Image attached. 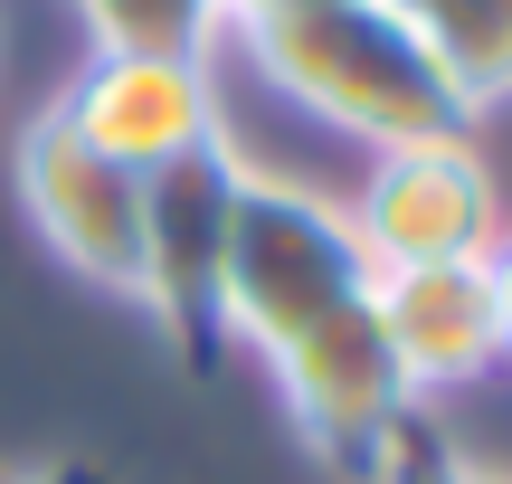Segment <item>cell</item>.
<instances>
[{
    "label": "cell",
    "mask_w": 512,
    "mask_h": 484,
    "mask_svg": "<svg viewBox=\"0 0 512 484\" xmlns=\"http://www.w3.org/2000/svg\"><path fill=\"white\" fill-rule=\"evenodd\" d=\"M370 304V257L351 238L342 200L275 171H238V209H228V342L256 361L294 352L323 333L332 314Z\"/></svg>",
    "instance_id": "cell-2"
},
{
    "label": "cell",
    "mask_w": 512,
    "mask_h": 484,
    "mask_svg": "<svg viewBox=\"0 0 512 484\" xmlns=\"http://www.w3.org/2000/svg\"><path fill=\"white\" fill-rule=\"evenodd\" d=\"M351 238H361L370 276L389 266H446V257H494L503 238V181L475 152V133H446V143H399L370 152L361 190L342 200Z\"/></svg>",
    "instance_id": "cell-4"
},
{
    "label": "cell",
    "mask_w": 512,
    "mask_h": 484,
    "mask_svg": "<svg viewBox=\"0 0 512 484\" xmlns=\"http://www.w3.org/2000/svg\"><path fill=\"white\" fill-rule=\"evenodd\" d=\"M57 114L105 162L143 171V181L171 171L181 152H200V143H228L219 76H209V57H181V48H95L76 67V86L57 95Z\"/></svg>",
    "instance_id": "cell-6"
},
{
    "label": "cell",
    "mask_w": 512,
    "mask_h": 484,
    "mask_svg": "<svg viewBox=\"0 0 512 484\" xmlns=\"http://www.w3.org/2000/svg\"><path fill=\"white\" fill-rule=\"evenodd\" d=\"M408 484H503V475H484V466H465L456 447H437V456H427V466L408 475Z\"/></svg>",
    "instance_id": "cell-12"
},
{
    "label": "cell",
    "mask_w": 512,
    "mask_h": 484,
    "mask_svg": "<svg viewBox=\"0 0 512 484\" xmlns=\"http://www.w3.org/2000/svg\"><path fill=\"white\" fill-rule=\"evenodd\" d=\"M484 266H494V323H503V371H512V228L494 238V257H484Z\"/></svg>",
    "instance_id": "cell-11"
},
{
    "label": "cell",
    "mask_w": 512,
    "mask_h": 484,
    "mask_svg": "<svg viewBox=\"0 0 512 484\" xmlns=\"http://www.w3.org/2000/svg\"><path fill=\"white\" fill-rule=\"evenodd\" d=\"M389 10L437 48V67L456 76L475 114H494L512 95V0H389Z\"/></svg>",
    "instance_id": "cell-8"
},
{
    "label": "cell",
    "mask_w": 512,
    "mask_h": 484,
    "mask_svg": "<svg viewBox=\"0 0 512 484\" xmlns=\"http://www.w3.org/2000/svg\"><path fill=\"white\" fill-rule=\"evenodd\" d=\"M370 314L380 342L399 361L408 399L437 390H475L484 371H503V323H494V266L484 257H446V266H389L370 276Z\"/></svg>",
    "instance_id": "cell-7"
},
{
    "label": "cell",
    "mask_w": 512,
    "mask_h": 484,
    "mask_svg": "<svg viewBox=\"0 0 512 484\" xmlns=\"http://www.w3.org/2000/svg\"><path fill=\"white\" fill-rule=\"evenodd\" d=\"M238 48L294 114L351 133L361 152L475 133V105L456 95V76L437 67V48H427L389 0H323V10L238 29Z\"/></svg>",
    "instance_id": "cell-1"
},
{
    "label": "cell",
    "mask_w": 512,
    "mask_h": 484,
    "mask_svg": "<svg viewBox=\"0 0 512 484\" xmlns=\"http://www.w3.org/2000/svg\"><path fill=\"white\" fill-rule=\"evenodd\" d=\"M238 143H200L143 181V295L190 371H219L228 342V209H238Z\"/></svg>",
    "instance_id": "cell-3"
},
{
    "label": "cell",
    "mask_w": 512,
    "mask_h": 484,
    "mask_svg": "<svg viewBox=\"0 0 512 484\" xmlns=\"http://www.w3.org/2000/svg\"><path fill=\"white\" fill-rule=\"evenodd\" d=\"M10 484H114L105 466H76V456H67V466H38V475H10Z\"/></svg>",
    "instance_id": "cell-13"
},
{
    "label": "cell",
    "mask_w": 512,
    "mask_h": 484,
    "mask_svg": "<svg viewBox=\"0 0 512 484\" xmlns=\"http://www.w3.org/2000/svg\"><path fill=\"white\" fill-rule=\"evenodd\" d=\"M294 10H323V0H219V29H266V19H294Z\"/></svg>",
    "instance_id": "cell-10"
},
{
    "label": "cell",
    "mask_w": 512,
    "mask_h": 484,
    "mask_svg": "<svg viewBox=\"0 0 512 484\" xmlns=\"http://www.w3.org/2000/svg\"><path fill=\"white\" fill-rule=\"evenodd\" d=\"M10 181H19V209H29V228L48 238L57 266H76V276L105 285V295H143V171L105 162V152L48 105V114L19 124Z\"/></svg>",
    "instance_id": "cell-5"
},
{
    "label": "cell",
    "mask_w": 512,
    "mask_h": 484,
    "mask_svg": "<svg viewBox=\"0 0 512 484\" xmlns=\"http://www.w3.org/2000/svg\"><path fill=\"white\" fill-rule=\"evenodd\" d=\"M95 48H181V57H209L219 38V0H76Z\"/></svg>",
    "instance_id": "cell-9"
},
{
    "label": "cell",
    "mask_w": 512,
    "mask_h": 484,
    "mask_svg": "<svg viewBox=\"0 0 512 484\" xmlns=\"http://www.w3.org/2000/svg\"><path fill=\"white\" fill-rule=\"evenodd\" d=\"M0 484H10V475H0Z\"/></svg>",
    "instance_id": "cell-14"
}]
</instances>
